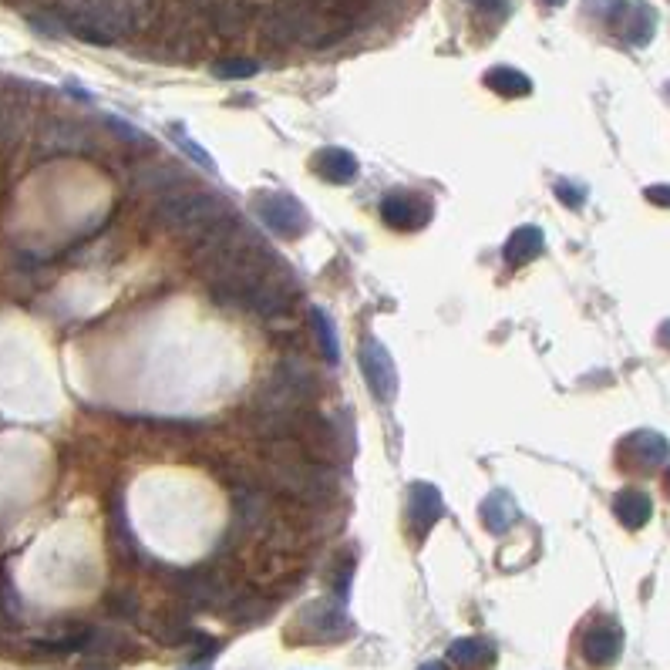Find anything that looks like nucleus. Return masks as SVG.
Instances as JSON below:
<instances>
[{"label": "nucleus", "mask_w": 670, "mask_h": 670, "mask_svg": "<svg viewBox=\"0 0 670 670\" xmlns=\"http://www.w3.org/2000/svg\"><path fill=\"white\" fill-rule=\"evenodd\" d=\"M266 458H270L273 489L290 495L293 502L324 506V502L341 495V475H337V468L314 462L297 438H293V442H270L266 445Z\"/></svg>", "instance_id": "obj_1"}, {"label": "nucleus", "mask_w": 670, "mask_h": 670, "mask_svg": "<svg viewBox=\"0 0 670 670\" xmlns=\"http://www.w3.org/2000/svg\"><path fill=\"white\" fill-rule=\"evenodd\" d=\"M260 31L266 41L273 44H304V48H330L341 38L354 31V21L344 14H330V11H314V7L293 4V0H283V4L266 7L260 17Z\"/></svg>", "instance_id": "obj_2"}, {"label": "nucleus", "mask_w": 670, "mask_h": 670, "mask_svg": "<svg viewBox=\"0 0 670 670\" xmlns=\"http://www.w3.org/2000/svg\"><path fill=\"white\" fill-rule=\"evenodd\" d=\"M229 213H236V209L226 203L223 192L192 186L189 182V186L159 196V203L152 209V219L159 229H169V233L182 236V240L199 243L203 236L213 233Z\"/></svg>", "instance_id": "obj_3"}, {"label": "nucleus", "mask_w": 670, "mask_h": 670, "mask_svg": "<svg viewBox=\"0 0 670 670\" xmlns=\"http://www.w3.org/2000/svg\"><path fill=\"white\" fill-rule=\"evenodd\" d=\"M169 583L179 600L189 603L192 610L223 613L229 603H233V596L240 593V586H233L223 573H216V569H172Z\"/></svg>", "instance_id": "obj_4"}, {"label": "nucleus", "mask_w": 670, "mask_h": 670, "mask_svg": "<svg viewBox=\"0 0 670 670\" xmlns=\"http://www.w3.org/2000/svg\"><path fill=\"white\" fill-rule=\"evenodd\" d=\"M297 442L304 445V452L314 458V462H324L330 468L344 465V458L351 455V431H347L337 418L320 415L314 408L304 415Z\"/></svg>", "instance_id": "obj_5"}, {"label": "nucleus", "mask_w": 670, "mask_h": 670, "mask_svg": "<svg viewBox=\"0 0 670 670\" xmlns=\"http://www.w3.org/2000/svg\"><path fill=\"white\" fill-rule=\"evenodd\" d=\"M253 213L273 236H280V240H297V236L307 233V226H310L307 209L283 189L260 192L253 203Z\"/></svg>", "instance_id": "obj_6"}, {"label": "nucleus", "mask_w": 670, "mask_h": 670, "mask_svg": "<svg viewBox=\"0 0 670 670\" xmlns=\"http://www.w3.org/2000/svg\"><path fill=\"white\" fill-rule=\"evenodd\" d=\"M38 149L44 155H85L95 149V135L71 115H48L38 125Z\"/></svg>", "instance_id": "obj_7"}, {"label": "nucleus", "mask_w": 670, "mask_h": 670, "mask_svg": "<svg viewBox=\"0 0 670 670\" xmlns=\"http://www.w3.org/2000/svg\"><path fill=\"white\" fill-rule=\"evenodd\" d=\"M361 371H364L367 388H371V394L381 401V405L394 401V394H398V367H394L388 347L381 341H371V337H367L361 344Z\"/></svg>", "instance_id": "obj_8"}, {"label": "nucleus", "mask_w": 670, "mask_h": 670, "mask_svg": "<svg viewBox=\"0 0 670 670\" xmlns=\"http://www.w3.org/2000/svg\"><path fill=\"white\" fill-rule=\"evenodd\" d=\"M667 455H670V445L657 431H633L617 448L620 468H630V472H654V468L667 462Z\"/></svg>", "instance_id": "obj_9"}, {"label": "nucleus", "mask_w": 670, "mask_h": 670, "mask_svg": "<svg viewBox=\"0 0 670 670\" xmlns=\"http://www.w3.org/2000/svg\"><path fill=\"white\" fill-rule=\"evenodd\" d=\"M270 378L287 384L290 391H297L300 398L307 401V405H314V401L320 398V391H324V384H320V374L317 367L307 361V354L300 351H290L283 354L277 364L270 367Z\"/></svg>", "instance_id": "obj_10"}, {"label": "nucleus", "mask_w": 670, "mask_h": 670, "mask_svg": "<svg viewBox=\"0 0 670 670\" xmlns=\"http://www.w3.org/2000/svg\"><path fill=\"white\" fill-rule=\"evenodd\" d=\"M381 219L391 229H421L431 219V203L415 189H394L381 199Z\"/></svg>", "instance_id": "obj_11"}, {"label": "nucleus", "mask_w": 670, "mask_h": 670, "mask_svg": "<svg viewBox=\"0 0 670 670\" xmlns=\"http://www.w3.org/2000/svg\"><path fill=\"white\" fill-rule=\"evenodd\" d=\"M442 512H445V502H442V492H438L435 485H428V482L411 485L408 489V526L418 539L425 536L438 519H442Z\"/></svg>", "instance_id": "obj_12"}, {"label": "nucleus", "mask_w": 670, "mask_h": 670, "mask_svg": "<svg viewBox=\"0 0 670 670\" xmlns=\"http://www.w3.org/2000/svg\"><path fill=\"white\" fill-rule=\"evenodd\" d=\"M623 650V633L613 620H593L583 633V654L593 667H610Z\"/></svg>", "instance_id": "obj_13"}, {"label": "nucleus", "mask_w": 670, "mask_h": 670, "mask_svg": "<svg viewBox=\"0 0 670 670\" xmlns=\"http://www.w3.org/2000/svg\"><path fill=\"white\" fill-rule=\"evenodd\" d=\"M297 623L310 640H344L347 633H351V620H347L337 607H330V603H314V607H307L297 617Z\"/></svg>", "instance_id": "obj_14"}, {"label": "nucleus", "mask_w": 670, "mask_h": 670, "mask_svg": "<svg viewBox=\"0 0 670 670\" xmlns=\"http://www.w3.org/2000/svg\"><path fill=\"white\" fill-rule=\"evenodd\" d=\"M189 186V176L179 169V162H145L135 169V189L139 192H159V196H165V192L172 189H182Z\"/></svg>", "instance_id": "obj_15"}, {"label": "nucleus", "mask_w": 670, "mask_h": 670, "mask_svg": "<svg viewBox=\"0 0 670 670\" xmlns=\"http://www.w3.org/2000/svg\"><path fill=\"white\" fill-rule=\"evenodd\" d=\"M266 519H270V495L260 489H250V485L236 489V512H233L236 529H240L243 536H250Z\"/></svg>", "instance_id": "obj_16"}, {"label": "nucleus", "mask_w": 670, "mask_h": 670, "mask_svg": "<svg viewBox=\"0 0 670 670\" xmlns=\"http://www.w3.org/2000/svg\"><path fill=\"white\" fill-rule=\"evenodd\" d=\"M620 27V34L627 38L630 44H647L650 38H654V24H657V14H654V7H647V4H640V0H627V4L620 7V14H617V21H613Z\"/></svg>", "instance_id": "obj_17"}, {"label": "nucleus", "mask_w": 670, "mask_h": 670, "mask_svg": "<svg viewBox=\"0 0 670 670\" xmlns=\"http://www.w3.org/2000/svg\"><path fill=\"white\" fill-rule=\"evenodd\" d=\"M613 516H617L627 529H644L650 516H654V502L644 489H623L613 499Z\"/></svg>", "instance_id": "obj_18"}, {"label": "nucleus", "mask_w": 670, "mask_h": 670, "mask_svg": "<svg viewBox=\"0 0 670 670\" xmlns=\"http://www.w3.org/2000/svg\"><path fill=\"white\" fill-rule=\"evenodd\" d=\"M206 14H209V21H213L216 31L226 34V38L243 34L246 24H250V7H246L243 0H209Z\"/></svg>", "instance_id": "obj_19"}, {"label": "nucleus", "mask_w": 670, "mask_h": 670, "mask_svg": "<svg viewBox=\"0 0 670 670\" xmlns=\"http://www.w3.org/2000/svg\"><path fill=\"white\" fill-rule=\"evenodd\" d=\"M543 246H546L543 229L539 226H519L506 243V263L509 266H526L543 253Z\"/></svg>", "instance_id": "obj_20"}, {"label": "nucleus", "mask_w": 670, "mask_h": 670, "mask_svg": "<svg viewBox=\"0 0 670 670\" xmlns=\"http://www.w3.org/2000/svg\"><path fill=\"white\" fill-rule=\"evenodd\" d=\"M314 165H317L320 176H324L327 182H337V186H347V182H354L357 172H361L357 159H354L351 152H344V149H324V152H317Z\"/></svg>", "instance_id": "obj_21"}, {"label": "nucleus", "mask_w": 670, "mask_h": 670, "mask_svg": "<svg viewBox=\"0 0 670 670\" xmlns=\"http://www.w3.org/2000/svg\"><path fill=\"white\" fill-rule=\"evenodd\" d=\"M519 519V506H516V499L506 492V489H499V492H492L489 499L482 502V522H485V529L489 532H506L512 522Z\"/></svg>", "instance_id": "obj_22"}, {"label": "nucleus", "mask_w": 670, "mask_h": 670, "mask_svg": "<svg viewBox=\"0 0 670 670\" xmlns=\"http://www.w3.org/2000/svg\"><path fill=\"white\" fill-rule=\"evenodd\" d=\"M266 613H270V600L240 590L233 596V603H229V607L223 610V617L233 620V623H256V620H263Z\"/></svg>", "instance_id": "obj_23"}, {"label": "nucleus", "mask_w": 670, "mask_h": 670, "mask_svg": "<svg viewBox=\"0 0 670 670\" xmlns=\"http://www.w3.org/2000/svg\"><path fill=\"white\" fill-rule=\"evenodd\" d=\"M485 85H489L492 91H499V95H506V98L529 95L532 91V81L516 68H492L489 75H485Z\"/></svg>", "instance_id": "obj_24"}, {"label": "nucleus", "mask_w": 670, "mask_h": 670, "mask_svg": "<svg viewBox=\"0 0 670 670\" xmlns=\"http://www.w3.org/2000/svg\"><path fill=\"white\" fill-rule=\"evenodd\" d=\"M448 657H452L458 667L475 670L479 664H489L492 660V647L485 644V640H458V644H452V650H448Z\"/></svg>", "instance_id": "obj_25"}, {"label": "nucleus", "mask_w": 670, "mask_h": 670, "mask_svg": "<svg viewBox=\"0 0 670 670\" xmlns=\"http://www.w3.org/2000/svg\"><path fill=\"white\" fill-rule=\"evenodd\" d=\"M310 320H314L320 351H324V357L330 364H337V357H341V344H337V334H334V324H330V317L320 307H314V310H310Z\"/></svg>", "instance_id": "obj_26"}, {"label": "nucleus", "mask_w": 670, "mask_h": 670, "mask_svg": "<svg viewBox=\"0 0 670 670\" xmlns=\"http://www.w3.org/2000/svg\"><path fill=\"white\" fill-rule=\"evenodd\" d=\"M256 71H260V64H256V61H246V58H226V61H216V64H213V75H216V78H229V81H236V78H253Z\"/></svg>", "instance_id": "obj_27"}, {"label": "nucleus", "mask_w": 670, "mask_h": 670, "mask_svg": "<svg viewBox=\"0 0 670 670\" xmlns=\"http://www.w3.org/2000/svg\"><path fill=\"white\" fill-rule=\"evenodd\" d=\"M108 610L115 613V617H128V620H139V600H135L132 593H112L108 596Z\"/></svg>", "instance_id": "obj_28"}, {"label": "nucleus", "mask_w": 670, "mask_h": 670, "mask_svg": "<svg viewBox=\"0 0 670 670\" xmlns=\"http://www.w3.org/2000/svg\"><path fill=\"white\" fill-rule=\"evenodd\" d=\"M623 4H627V0H586V11L596 14L600 21L613 24V21H617V14H620Z\"/></svg>", "instance_id": "obj_29"}, {"label": "nucleus", "mask_w": 670, "mask_h": 670, "mask_svg": "<svg viewBox=\"0 0 670 670\" xmlns=\"http://www.w3.org/2000/svg\"><path fill=\"white\" fill-rule=\"evenodd\" d=\"M354 573V556H344L341 563L334 566V590H337V600H347V580H351Z\"/></svg>", "instance_id": "obj_30"}, {"label": "nucleus", "mask_w": 670, "mask_h": 670, "mask_svg": "<svg viewBox=\"0 0 670 670\" xmlns=\"http://www.w3.org/2000/svg\"><path fill=\"white\" fill-rule=\"evenodd\" d=\"M556 192H559V199H563L566 206H573V209H580V206H583V192L576 189V186H569V182H559Z\"/></svg>", "instance_id": "obj_31"}, {"label": "nucleus", "mask_w": 670, "mask_h": 670, "mask_svg": "<svg viewBox=\"0 0 670 670\" xmlns=\"http://www.w3.org/2000/svg\"><path fill=\"white\" fill-rule=\"evenodd\" d=\"M179 142H182V149H186V152H189L192 159H196L199 165H206V169H213V159H209V155H206L203 149H199L196 142H189V139H179Z\"/></svg>", "instance_id": "obj_32"}, {"label": "nucleus", "mask_w": 670, "mask_h": 670, "mask_svg": "<svg viewBox=\"0 0 670 670\" xmlns=\"http://www.w3.org/2000/svg\"><path fill=\"white\" fill-rule=\"evenodd\" d=\"M468 4L485 14H506V0H468Z\"/></svg>", "instance_id": "obj_33"}, {"label": "nucleus", "mask_w": 670, "mask_h": 670, "mask_svg": "<svg viewBox=\"0 0 670 670\" xmlns=\"http://www.w3.org/2000/svg\"><path fill=\"white\" fill-rule=\"evenodd\" d=\"M647 199H650V203H657V206H670V186L647 189Z\"/></svg>", "instance_id": "obj_34"}, {"label": "nucleus", "mask_w": 670, "mask_h": 670, "mask_svg": "<svg viewBox=\"0 0 670 670\" xmlns=\"http://www.w3.org/2000/svg\"><path fill=\"white\" fill-rule=\"evenodd\" d=\"M660 341L670 347V324H664V330H660Z\"/></svg>", "instance_id": "obj_35"}, {"label": "nucleus", "mask_w": 670, "mask_h": 670, "mask_svg": "<svg viewBox=\"0 0 670 670\" xmlns=\"http://www.w3.org/2000/svg\"><path fill=\"white\" fill-rule=\"evenodd\" d=\"M421 670H448V667H445V664H425Z\"/></svg>", "instance_id": "obj_36"}, {"label": "nucleus", "mask_w": 670, "mask_h": 670, "mask_svg": "<svg viewBox=\"0 0 670 670\" xmlns=\"http://www.w3.org/2000/svg\"><path fill=\"white\" fill-rule=\"evenodd\" d=\"M543 4H549V7H559V4H566V0H543Z\"/></svg>", "instance_id": "obj_37"}, {"label": "nucleus", "mask_w": 670, "mask_h": 670, "mask_svg": "<svg viewBox=\"0 0 670 670\" xmlns=\"http://www.w3.org/2000/svg\"><path fill=\"white\" fill-rule=\"evenodd\" d=\"M664 485H667V495H670V468H667V475H664Z\"/></svg>", "instance_id": "obj_38"}]
</instances>
